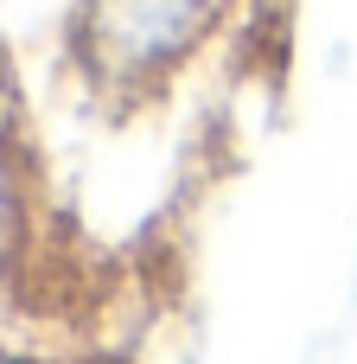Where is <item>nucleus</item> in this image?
<instances>
[{"mask_svg": "<svg viewBox=\"0 0 357 364\" xmlns=\"http://www.w3.org/2000/svg\"><path fill=\"white\" fill-rule=\"evenodd\" d=\"M0 364H51V358H32V352H6V346H0Z\"/></svg>", "mask_w": 357, "mask_h": 364, "instance_id": "2", "label": "nucleus"}, {"mask_svg": "<svg viewBox=\"0 0 357 364\" xmlns=\"http://www.w3.org/2000/svg\"><path fill=\"white\" fill-rule=\"evenodd\" d=\"M224 0H77V58L115 96L160 90L211 32Z\"/></svg>", "mask_w": 357, "mask_h": 364, "instance_id": "1", "label": "nucleus"}]
</instances>
